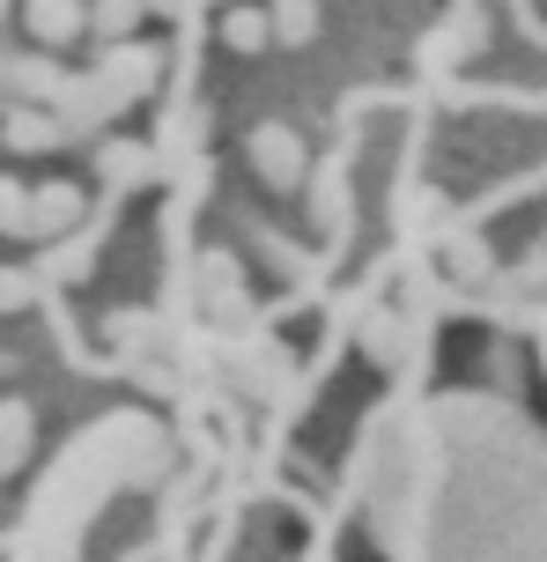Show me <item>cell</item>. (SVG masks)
<instances>
[{
	"label": "cell",
	"mask_w": 547,
	"mask_h": 562,
	"mask_svg": "<svg viewBox=\"0 0 547 562\" xmlns=\"http://www.w3.org/2000/svg\"><path fill=\"white\" fill-rule=\"evenodd\" d=\"M75 215H82V193L75 186H45V193L30 200V237H59Z\"/></svg>",
	"instance_id": "3957f363"
},
{
	"label": "cell",
	"mask_w": 547,
	"mask_h": 562,
	"mask_svg": "<svg viewBox=\"0 0 547 562\" xmlns=\"http://www.w3.org/2000/svg\"><path fill=\"white\" fill-rule=\"evenodd\" d=\"M252 156H260V170L274 178V186H296V170H304V140L288 134V126H260V134H252Z\"/></svg>",
	"instance_id": "7a4b0ae2"
},
{
	"label": "cell",
	"mask_w": 547,
	"mask_h": 562,
	"mask_svg": "<svg viewBox=\"0 0 547 562\" xmlns=\"http://www.w3.org/2000/svg\"><path fill=\"white\" fill-rule=\"evenodd\" d=\"M0 229H30V200H23V186H8V178H0Z\"/></svg>",
	"instance_id": "30bf717a"
},
{
	"label": "cell",
	"mask_w": 547,
	"mask_h": 562,
	"mask_svg": "<svg viewBox=\"0 0 547 562\" xmlns=\"http://www.w3.org/2000/svg\"><path fill=\"white\" fill-rule=\"evenodd\" d=\"M96 164H104V178H118V186H134V178H148V148H126V140H112V148H104Z\"/></svg>",
	"instance_id": "ba28073f"
},
{
	"label": "cell",
	"mask_w": 547,
	"mask_h": 562,
	"mask_svg": "<svg viewBox=\"0 0 547 562\" xmlns=\"http://www.w3.org/2000/svg\"><path fill=\"white\" fill-rule=\"evenodd\" d=\"M266 37H274V30H266L260 8H230V15H223V45H230V53H260Z\"/></svg>",
	"instance_id": "5b68a950"
},
{
	"label": "cell",
	"mask_w": 547,
	"mask_h": 562,
	"mask_svg": "<svg viewBox=\"0 0 547 562\" xmlns=\"http://www.w3.org/2000/svg\"><path fill=\"white\" fill-rule=\"evenodd\" d=\"M67 134L59 119H37V112H8V148H53Z\"/></svg>",
	"instance_id": "8992f818"
},
{
	"label": "cell",
	"mask_w": 547,
	"mask_h": 562,
	"mask_svg": "<svg viewBox=\"0 0 547 562\" xmlns=\"http://www.w3.org/2000/svg\"><path fill=\"white\" fill-rule=\"evenodd\" d=\"M141 8H148V0H96V8H89V23H96V30H104V37L118 45V37H134Z\"/></svg>",
	"instance_id": "52a82bcc"
},
{
	"label": "cell",
	"mask_w": 547,
	"mask_h": 562,
	"mask_svg": "<svg viewBox=\"0 0 547 562\" xmlns=\"http://www.w3.org/2000/svg\"><path fill=\"white\" fill-rule=\"evenodd\" d=\"M23 23H30V37H45V45H75L89 30V8L82 0H30Z\"/></svg>",
	"instance_id": "6da1fadb"
},
{
	"label": "cell",
	"mask_w": 547,
	"mask_h": 562,
	"mask_svg": "<svg viewBox=\"0 0 547 562\" xmlns=\"http://www.w3.org/2000/svg\"><path fill=\"white\" fill-rule=\"evenodd\" d=\"M266 30H282V37H311L318 8H311V0H274V23H266Z\"/></svg>",
	"instance_id": "9c48e42d"
},
{
	"label": "cell",
	"mask_w": 547,
	"mask_h": 562,
	"mask_svg": "<svg viewBox=\"0 0 547 562\" xmlns=\"http://www.w3.org/2000/svg\"><path fill=\"white\" fill-rule=\"evenodd\" d=\"M23 304H30V274L0 267V311H23Z\"/></svg>",
	"instance_id": "8fae6325"
},
{
	"label": "cell",
	"mask_w": 547,
	"mask_h": 562,
	"mask_svg": "<svg viewBox=\"0 0 547 562\" xmlns=\"http://www.w3.org/2000/svg\"><path fill=\"white\" fill-rule=\"evenodd\" d=\"M148 82H156V59L141 45H118L112 67H104V89H148Z\"/></svg>",
	"instance_id": "277c9868"
}]
</instances>
